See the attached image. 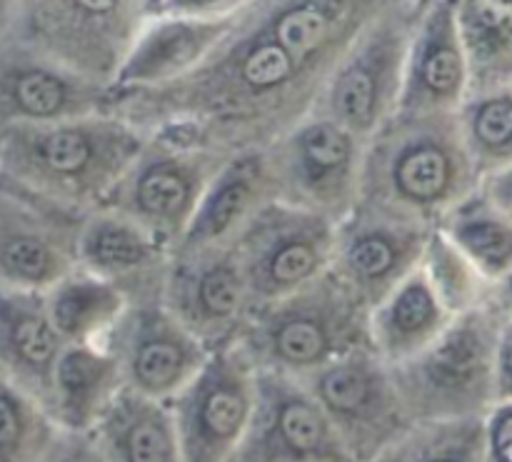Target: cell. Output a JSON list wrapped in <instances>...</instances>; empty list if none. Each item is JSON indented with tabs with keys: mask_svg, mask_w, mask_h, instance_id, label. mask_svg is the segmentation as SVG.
Masks as SVG:
<instances>
[{
	"mask_svg": "<svg viewBox=\"0 0 512 462\" xmlns=\"http://www.w3.org/2000/svg\"><path fill=\"white\" fill-rule=\"evenodd\" d=\"M148 133L113 110L53 120L0 125V168L28 188L95 210L143 150Z\"/></svg>",
	"mask_w": 512,
	"mask_h": 462,
	"instance_id": "cell-1",
	"label": "cell"
},
{
	"mask_svg": "<svg viewBox=\"0 0 512 462\" xmlns=\"http://www.w3.org/2000/svg\"><path fill=\"white\" fill-rule=\"evenodd\" d=\"M480 185L453 115L395 113L365 145L360 203L438 225Z\"/></svg>",
	"mask_w": 512,
	"mask_h": 462,
	"instance_id": "cell-2",
	"label": "cell"
},
{
	"mask_svg": "<svg viewBox=\"0 0 512 462\" xmlns=\"http://www.w3.org/2000/svg\"><path fill=\"white\" fill-rule=\"evenodd\" d=\"M238 343L260 370L303 375L370 345V308L333 273L250 310Z\"/></svg>",
	"mask_w": 512,
	"mask_h": 462,
	"instance_id": "cell-3",
	"label": "cell"
},
{
	"mask_svg": "<svg viewBox=\"0 0 512 462\" xmlns=\"http://www.w3.org/2000/svg\"><path fill=\"white\" fill-rule=\"evenodd\" d=\"M503 325L498 305L455 315L443 333L393 368L413 423L488 418L495 408V350Z\"/></svg>",
	"mask_w": 512,
	"mask_h": 462,
	"instance_id": "cell-4",
	"label": "cell"
},
{
	"mask_svg": "<svg viewBox=\"0 0 512 462\" xmlns=\"http://www.w3.org/2000/svg\"><path fill=\"white\" fill-rule=\"evenodd\" d=\"M228 158L223 150L150 133L103 205L143 225L175 253L205 190Z\"/></svg>",
	"mask_w": 512,
	"mask_h": 462,
	"instance_id": "cell-5",
	"label": "cell"
},
{
	"mask_svg": "<svg viewBox=\"0 0 512 462\" xmlns=\"http://www.w3.org/2000/svg\"><path fill=\"white\" fill-rule=\"evenodd\" d=\"M365 145L338 120L310 113L265 148L275 200L345 220L360 203Z\"/></svg>",
	"mask_w": 512,
	"mask_h": 462,
	"instance_id": "cell-6",
	"label": "cell"
},
{
	"mask_svg": "<svg viewBox=\"0 0 512 462\" xmlns=\"http://www.w3.org/2000/svg\"><path fill=\"white\" fill-rule=\"evenodd\" d=\"M8 38L113 88L133 48V0H20Z\"/></svg>",
	"mask_w": 512,
	"mask_h": 462,
	"instance_id": "cell-7",
	"label": "cell"
},
{
	"mask_svg": "<svg viewBox=\"0 0 512 462\" xmlns=\"http://www.w3.org/2000/svg\"><path fill=\"white\" fill-rule=\"evenodd\" d=\"M338 223L313 210L270 200L233 240L253 310L313 283L333 265Z\"/></svg>",
	"mask_w": 512,
	"mask_h": 462,
	"instance_id": "cell-8",
	"label": "cell"
},
{
	"mask_svg": "<svg viewBox=\"0 0 512 462\" xmlns=\"http://www.w3.org/2000/svg\"><path fill=\"white\" fill-rule=\"evenodd\" d=\"M88 213L28 188L0 168V285L45 293L73 273Z\"/></svg>",
	"mask_w": 512,
	"mask_h": 462,
	"instance_id": "cell-9",
	"label": "cell"
},
{
	"mask_svg": "<svg viewBox=\"0 0 512 462\" xmlns=\"http://www.w3.org/2000/svg\"><path fill=\"white\" fill-rule=\"evenodd\" d=\"M353 462H370L413 425L395 385L393 368L373 348L343 355L303 375Z\"/></svg>",
	"mask_w": 512,
	"mask_h": 462,
	"instance_id": "cell-10",
	"label": "cell"
},
{
	"mask_svg": "<svg viewBox=\"0 0 512 462\" xmlns=\"http://www.w3.org/2000/svg\"><path fill=\"white\" fill-rule=\"evenodd\" d=\"M258 368L243 345L210 350L200 373L170 400L185 462H230L255 405Z\"/></svg>",
	"mask_w": 512,
	"mask_h": 462,
	"instance_id": "cell-11",
	"label": "cell"
},
{
	"mask_svg": "<svg viewBox=\"0 0 512 462\" xmlns=\"http://www.w3.org/2000/svg\"><path fill=\"white\" fill-rule=\"evenodd\" d=\"M410 43L393 18L375 20L343 55L315 110L358 138H373L400 110Z\"/></svg>",
	"mask_w": 512,
	"mask_h": 462,
	"instance_id": "cell-12",
	"label": "cell"
},
{
	"mask_svg": "<svg viewBox=\"0 0 512 462\" xmlns=\"http://www.w3.org/2000/svg\"><path fill=\"white\" fill-rule=\"evenodd\" d=\"M230 462H353L303 378L260 370L248 430Z\"/></svg>",
	"mask_w": 512,
	"mask_h": 462,
	"instance_id": "cell-13",
	"label": "cell"
},
{
	"mask_svg": "<svg viewBox=\"0 0 512 462\" xmlns=\"http://www.w3.org/2000/svg\"><path fill=\"white\" fill-rule=\"evenodd\" d=\"M160 300L210 350L235 343L253 310L233 243L175 250Z\"/></svg>",
	"mask_w": 512,
	"mask_h": 462,
	"instance_id": "cell-14",
	"label": "cell"
},
{
	"mask_svg": "<svg viewBox=\"0 0 512 462\" xmlns=\"http://www.w3.org/2000/svg\"><path fill=\"white\" fill-rule=\"evenodd\" d=\"M105 345L118 358L125 388L163 403L200 373L210 355L208 345L170 313L160 295L133 300Z\"/></svg>",
	"mask_w": 512,
	"mask_h": 462,
	"instance_id": "cell-15",
	"label": "cell"
},
{
	"mask_svg": "<svg viewBox=\"0 0 512 462\" xmlns=\"http://www.w3.org/2000/svg\"><path fill=\"white\" fill-rule=\"evenodd\" d=\"M433 230L420 220L358 203L338 223L330 270L373 308L420 268Z\"/></svg>",
	"mask_w": 512,
	"mask_h": 462,
	"instance_id": "cell-16",
	"label": "cell"
},
{
	"mask_svg": "<svg viewBox=\"0 0 512 462\" xmlns=\"http://www.w3.org/2000/svg\"><path fill=\"white\" fill-rule=\"evenodd\" d=\"M113 88L15 38L0 40V125L53 123L110 110Z\"/></svg>",
	"mask_w": 512,
	"mask_h": 462,
	"instance_id": "cell-17",
	"label": "cell"
},
{
	"mask_svg": "<svg viewBox=\"0 0 512 462\" xmlns=\"http://www.w3.org/2000/svg\"><path fill=\"white\" fill-rule=\"evenodd\" d=\"M470 95L455 0H435L410 43L398 113L453 115Z\"/></svg>",
	"mask_w": 512,
	"mask_h": 462,
	"instance_id": "cell-18",
	"label": "cell"
},
{
	"mask_svg": "<svg viewBox=\"0 0 512 462\" xmlns=\"http://www.w3.org/2000/svg\"><path fill=\"white\" fill-rule=\"evenodd\" d=\"M173 250L113 208L90 210L78 240V268L120 285L130 300L160 295Z\"/></svg>",
	"mask_w": 512,
	"mask_h": 462,
	"instance_id": "cell-19",
	"label": "cell"
},
{
	"mask_svg": "<svg viewBox=\"0 0 512 462\" xmlns=\"http://www.w3.org/2000/svg\"><path fill=\"white\" fill-rule=\"evenodd\" d=\"M65 345L50 318L43 290L0 285V378L48 410L55 368Z\"/></svg>",
	"mask_w": 512,
	"mask_h": 462,
	"instance_id": "cell-20",
	"label": "cell"
},
{
	"mask_svg": "<svg viewBox=\"0 0 512 462\" xmlns=\"http://www.w3.org/2000/svg\"><path fill=\"white\" fill-rule=\"evenodd\" d=\"M235 18H193L170 15L138 33L113 90L163 88L193 73L210 58L220 40L230 33Z\"/></svg>",
	"mask_w": 512,
	"mask_h": 462,
	"instance_id": "cell-21",
	"label": "cell"
},
{
	"mask_svg": "<svg viewBox=\"0 0 512 462\" xmlns=\"http://www.w3.org/2000/svg\"><path fill=\"white\" fill-rule=\"evenodd\" d=\"M270 200H275V190L265 148L238 150L208 185L178 250L230 245Z\"/></svg>",
	"mask_w": 512,
	"mask_h": 462,
	"instance_id": "cell-22",
	"label": "cell"
},
{
	"mask_svg": "<svg viewBox=\"0 0 512 462\" xmlns=\"http://www.w3.org/2000/svg\"><path fill=\"white\" fill-rule=\"evenodd\" d=\"M125 388L118 358L105 343H68L60 353L48 413L63 430L90 433Z\"/></svg>",
	"mask_w": 512,
	"mask_h": 462,
	"instance_id": "cell-23",
	"label": "cell"
},
{
	"mask_svg": "<svg viewBox=\"0 0 512 462\" xmlns=\"http://www.w3.org/2000/svg\"><path fill=\"white\" fill-rule=\"evenodd\" d=\"M423 268L370 308V345L388 365H398L433 343L453 320Z\"/></svg>",
	"mask_w": 512,
	"mask_h": 462,
	"instance_id": "cell-24",
	"label": "cell"
},
{
	"mask_svg": "<svg viewBox=\"0 0 512 462\" xmlns=\"http://www.w3.org/2000/svg\"><path fill=\"white\" fill-rule=\"evenodd\" d=\"M108 462H185L170 405L123 388L90 430Z\"/></svg>",
	"mask_w": 512,
	"mask_h": 462,
	"instance_id": "cell-25",
	"label": "cell"
},
{
	"mask_svg": "<svg viewBox=\"0 0 512 462\" xmlns=\"http://www.w3.org/2000/svg\"><path fill=\"white\" fill-rule=\"evenodd\" d=\"M45 300L65 343H105L133 303L120 285L83 268L45 290Z\"/></svg>",
	"mask_w": 512,
	"mask_h": 462,
	"instance_id": "cell-26",
	"label": "cell"
},
{
	"mask_svg": "<svg viewBox=\"0 0 512 462\" xmlns=\"http://www.w3.org/2000/svg\"><path fill=\"white\" fill-rule=\"evenodd\" d=\"M490 285L512 273V220L475 188L438 225Z\"/></svg>",
	"mask_w": 512,
	"mask_h": 462,
	"instance_id": "cell-27",
	"label": "cell"
},
{
	"mask_svg": "<svg viewBox=\"0 0 512 462\" xmlns=\"http://www.w3.org/2000/svg\"><path fill=\"white\" fill-rule=\"evenodd\" d=\"M470 90L512 83V10L493 0H455Z\"/></svg>",
	"mask_w": 512,
	"mask_h": 462,
	"instance_id": "cell-28",
	"label": "cell"
},
{
	"mask_svg": "<svg viewBox=\"0 0 512 462\" xmlns=\"http://www.w3.org/2000/svg\"><path fill=\"white\" fill-rule=\"evenodd\" d=\"M458 125L478 175L512 165V83L470 90L458 110Z\"/></svg>",
	"mask_w": 512,
	"mask_h": 462,
	"instance_id": "cell-29",
	"label": "cell"
},
{
	"mask_svg": "<svg viewBox=\"0 0 512 462\" xmlns=\"http://www.w3.org/2000/svg\"><path fill=\"white\" fill-rule=\"evenodd\" d=\"M370 462H485V418L413 423Z\"/></svg>",
	"mask_w": 512,
	"mask_h": 462,
	"instance_id": "cell-30",
	"label": "cell"
},
{
	"mask_svg": "<svg viewBox=\"0 0 512 462\" xmlns=\"http://www.w3.org/2000/svg\"><path fill=\"white\" fill-rule=\"evenodd\" d=\"M58 433L38 400L0 378V462H40Z\"/></svg>",
	"mask_w": 512,
	"mask_h": 462,
	"instance_id": "cell-31",
	"label": "cell"
},
{
	"mask_svg": "<svg viewBox=\"0 0 512 462\" xmlns=\"http://www.w3.org/2000/svg\"><path fill=\"white\" fill-rule=\"evenodd\" d=\"M420 268L435 285L450 313L460 315L493 300V285L478 273L473 263L450 243L443 230L435 228L425 248Z\"/></svg>",
	"mask_w": 512,
	"mask_h": 462,
	"instance_id": "cell-32",
	"label": "cell"
},
{
	"mask_svg": "<svg viewBox=\"0 0 512 462\" xmlns=\"http://www.w3.org/2000/svg\"><path fill=\"white\" fill-rule=\"evenodd\" d=\"M485 462H512V400L485 418Z\"/></svg>",
	"mask_w": 512,
	"mask_h": 462,
	"instance_id": "cell-33",
	"label": "cell"
},
{
	"mask_svg": "<svg viewBox=\"0 0 512 462\" xmlns=\"http://www.w3.org/2000/svg\"><path fill=\"white\" fill-rule=\"evenodd\" d=\"M40 462H108L105 455L100 453L98 443L90 433H73V430H63L55 435L53 445L45 453Z\"/></svg>",
	"mask_w": 512,
	"mask_h": 462,
	"instance_id": "cell-34",
	"label": "cell"
},
{
	"mask_svg": "<svg viewBox=\"0 0 512 462\" xmlns=\"http://www.w3.org/2000/svg\"><path fill=\"white\" fill-rule=\"evenodd\" d=\"M512 400V320L503 318L495 350V405Z\"/></svg>",
	"mask_w": 512,
	"mask_h": 462,
	"instance_id": "cell-35",
	"label": "cell"
},
{
	"mask_svg": "<svg viewBox=\"0 0 512 462\" xmlns=\"http://www.w3.org/2000/svg\"><path fill=\"white\" fill-rule=\"evenodd\" d=\"M243 0H163L160 8L170 15H193V18H223L228 10Z\"/></svg>",
	"mask_w": 512,
	"mask_h": 462,
	"instance_id": "cell-36",
	"label": "cell"
},
{
	"mask_svg": "<svg viewBox=\"0 0 512 462\" xmlns=\"http://www.w3.org/2000/svg\"><path fill=\"white\" fill-rule=\"evenodd\" d=\"M480 190H483L485 198L512 220V165L510 168L495 170L480 178Z\"/></svg>",
	"mask_w": 512,
	"mask_h": 462,
	"instance_id": "cell-37",
	"label": "cell"
},
{
	"mask_svg": "<svg viewBox=\"0 0 512 462\" xmlns=\"http://www.w3.org/2000/svg\"><path fill=\"white\" fill-rule=\"evenodd\" d=\"M493 303L498 305V310L503 313V318L512 320V273L508 278L500 280L493 288Z\"/></svg>",
	"mask_w": 512,
	"mask_h": 462,
	"instance_id": "cell-38",
	"label": "cell"
},
{
	"mask_svg": "<svg viewBox=\"0 0 512 462\" xmlns=\"http://www.w3.org/2000/svg\"><path fill=\"white\" fill-rule=\"evenodd\" d=\"M20 0H0V40L13 33L15 18H18Z\"/></svg>",
	"mask_w": 512,
	"mask_h": 462,
	"instance_id": "cell-39",
	"label": "cell"
},
{
	"mask_svg": "<svg viewBox=\"0 0 512 462\" xmlns=\"http://www.w3.org/2000/svg\"><path fill=\"white\" fill-rule=\"evenodd\" d=\"M493 3H498V5H503V8L512 10V0H493Z\"/></svg>",
	"mask_w": 512,
	"mask_h": 462,
	"instance_id": "cell-40",
	"label": "cell"
}]
</instances>
